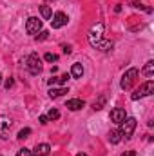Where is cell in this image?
<instances>
[{
	"instance_id": "1",
	"label": "cell",
	"mask_w": 154,
	"mask_h": 156,
	"mask_svg": "<svg viewBox=\"0 0 154 156\" xmlns=\"http://www.w3.org/2000/svg\"><path fill=\"white\" fill-rule=\"evenodd\" d=\"M154 93V82L152 80H147L145 83H142L132 94H131V98L132 100H140V98H145V96H149V94H152Z\"/></svg>"
},
{
	"instance_id": "2",
	"label": "cell",
	"mask_w": 154,
	"mask_h": 156,
	"mask_svg": "<svg viewBox=\"0 0 154 156\" xmlns=\"http://www.w3.org/2000/svg\"><path fill=\"white\" fill-rule=\"evenodd\" d=\"M138 69L136 67H131L129 71H125V75L121 76V80H120V87L123 89V91H127V89H131L132 87V83L136 82V78H138Z\"/></svg>"
},
{
	"instance_id": "3",
	"label": "cell",
	"mask_w": 154,
	"mask_h": 156,
	"mask_svg": "<svg viewBox=\"0 0 154 156\" xmlns=\"http://www.w3.org/2000/svg\"><path fill=\"white\" fill-rule=\"evenodd\" d=\"M136 118H125L120 125V133H121V136L125 138V140H131V136H132V133H134V129H136Z\"/></svg>"
},
{
	"instance_id": "4",
	"label": "cell",
	"mask_w": 154,
	"mask_h": 156,
	"mask_svg": "<svg viewBox=\"0 0 154 156\" xmlns=\"http://www.w3.org/2000/svg\"><path fill=\"white\" fill-rule=\"evenodd\" d=\"M26 67H27V71H29L31 75H38L40 71H42V60H40V56L37 53H31V55L27 56Z\"/></svg>"
},
{
	"instance_id": "5",
	"label": "cell",
	"mask_w": 154,
	"mask_h": 156,
	"mask_svg": "<svg viewBox=\"0 0 154 156\" xmlns=\"http://www.w3.org/2000/svg\"><path fill=\"white\" fill-rule=\"evenodd\" d=\"M102 35H103V24L98 22V24H94V26L91 27V31H89V44H91V45H96V44L102 40Z\"/></svg>"
},
{
	"instance_id": "6",
	"label": "cell",
	"mask_w": 154,
	"mask_h": 156,
	"mask_svg": "<svg viewBox=\"0 0 154 156\" xmlns=\"http://www.w3.org/2000/svg\"><path fill=\"white\" fill-rule=\"evenodd\" d=\"M51 18H53V20H51V26H53V29H60V27L67 26V22H69V16H67L65 13H62V11L54 13Z\"/></svg>"
},
{
	"instance_id": "7",
	"label": "cell",
	"mask_w": 154,
	"mask_h": 156,
	"mask_svg": "<svg viewBox=\"0 0 154 156\" xmlns=\"http://www.w3.org/2000/svg\"><path fill=\"white\" fill-rule=\"evenodd\" d=\"M26 31H27L29 35H37L38 31H42V20H38L37 16L27 18V22H26Z\"/></svg>"
},
{
	"instance_id": "8",
	"label": "cell",
	"mask_w": 154,
	"mask_h": 156,
	"mask_svg": "<svg viewBox=\"0 0 154 156\" xmlns=\"http://www.w3.org/2000/svg\"><path fill=\"white\" fill-rule=\"evenodd\" d=\"M11 125H13V120L9 116H4V115L0 116V138H7Z\"/></svg>"
},
{
	"instance_id": "9",
	"label": "cell",
	"mask_w": 154,
	"mask_h": 156,
	"mask_svg": "<svg viewBox=\"0 0 154 156\" xmlns=\"http://www.w3.org/2000/svg\"><path fill=\"white\" fill-rule=\"evenodd\" d=\"M125 118H127L125 116V109H121V107H114L111 111V122H114V123H121Z\"/></svg>"
},
{
	"instance_id": "10",
	"label": "cell",
	"mask_w": 154,
	"mask_h": 156,
	"mask_svg": "<svg viewBox=\"0 0 154 156\" xmlns=\"http://www.w3.org/2000/svg\"><path fill=\"white\" fill-rule=\"evenodd\" d=\"M67 80H69V75H60V76H51L47 80V83L51 87H54V85H64Z\"/></svg>"
},
{
	"instance_id": "11",
	"label": "cell",
	"mask_w": 154,
	"mask_h": 156,
	"mask_svg": "<svg viewBox=\"0 0 154 156\" xmlns=\"http://www.w3.org/2000/svg\"><path fill=\"white\" fill-rule=\"evenodd\" d=\"M83 105H85V102L80 100V98H73V100L67 102V109H71V111H80Z\"/></svg>"
},
{
	"instance_id": "12",
	"label": "cell",
	"mask_w": 154,
	"mask_h": 156,
	"mask_svg": "<svg viewBox=\"0 0 154 156\" xmlns=\"http://www.w3.org/2000/svg\"><path fill=\"white\" fill-rule=\"evenodd\" d=\"M49 151H51L49 144H38L35 147V156H49Z\"/></svg>"
},
{
	"instance_id": "13",
	"label": "cell",
	"mask_w": 154,
	"mask_h": 156,
	"mask_svg": "<svg viewBox=\"0 0 154 156\" xmlns=\"http://www.w3.org/2000/svg\"><path fill=\"white\" fill-rule=\"evenodd\" d=\"M94 47H96V49H100V51H103V53H107V51H111V49L114 47V44H113L111 40H100Z\"/></svg>"
},
{
	"instance_id": "14",
	"label": "cell",
	"mask_w": 154,
	"mask_h": 156,
	"mask_svg": "<svg viewBox=\"0 0 154 156\" xmlns=\"http://www.w3.org/2000/svg\"><path fill=\"white\" fill-rule=\"evenodd\" d=\"M65 93H67L65 87H51V89H49V96H51V98H60V96H64Z\"/></svg>"
},
{
	"instance_id": "15",
	"label": "cell",
	"mask_w": 154,
	"mask_h": 156,
	"mask_svg": "<svg viewBox=\"0 0 154 156\" xmlns=\"http://www.w3.org/2000/svg\"><path fill=\"white\" fill-rule=\"evenodd\" d=\"M82 75H83V66H82V64H73V67H71V76L82 78Z\"/></svg>"
},
{
	"instance_id": "16",
	"label": "cell",
	"mask_w": 154,
	"mask_h": 156,
	"mask_svg": "<svg viewBox=\"0 0 154 156\" xmlns=\"http://www.w3.org/2000/svg\"><path fill=\"white\" fill-rule=\"evenodd\" d=\"M40 15L44 16V20H51L53 11H51V7H49V5H40Z\"/></svg>"
},
{
	"instance_id": "17",
	"label": "cell",
	"mask_w": 154,
	"mask_h": 156,
	"mask_svg": "<svg viewBox=\"0 0 154 156\" xmlns=\"http://www.w3.org/2000/svg\"><path fill=\"white\" fill-rule=\"evenodd\" d=\"M120 140H121V133H120L118 129H114V131L109 133V142H111V144H120Z\"/></svg>"
},
{
	"instance_id": "18",
	"label": "cell",
	"mask_w": 154,
	"mask_h": 156,
	"mask_svg": "<svg viewBox=\"0 0 154 156\" xmlns=\"http://www.w3.org/2000/svg\"><path fill=\"white\" fill-rule=\"evenodd\" d=\"M143 75H145V76H149V78L154 75V62H152V60H149V62L145 64V67H143Z\"/></svg>"
},
{
	"instance_id": "19",
	"label": "cell",
	"mask_w": 154,
	"mask_h": 156,
	"mask_svg": "<svg viewBox=\"0 0 154 156\" xmlns=\"http://www.w3.org/2000/svg\"><path fill=\"white\" fill-rule=\"evenodd\" d=\"M29 134H31V129L29 127H24L22 131H18V140H26V138H29Z\"/></svg>"
},
{
	"instance_id": "20",
	"label": "cell",
	"mask_w": 154,
	"mask_h": 156,
	"mask_svg": "<svg viewBox=\"0 0 154 156\" xmlns=\"http://www.w3.org/2000/svg\"><path fill=\"white\" fill-rule=\"evenodd\" d=\"M131 5H132V7H136V9H143L145 13H152V9H151V7H147V5H145V4H142V2H132Z\"/></svg>"
},
{
	"instance_id": "21",
	"label": "cell",
	"mask_w": 154,
	"mask_h": 156,
	"mask_svg": "<svg viewBox=\"0 0 154 156\" xmlns=\"http://www.w3.org/2000/svg\"><path fill=\"white\" fill-rule=\"evenodd\" d=\"M103 104H105V96L102 94V96L98 98V102H94V104H93V109H94V111H100V109L103 107Z\"/></svg>"
},
{
	"instance_id": "22",
	"label": "cell",
	"mask_w": 154,
	"mask_h": 156,
	"mask_svg": "<svg viewBox=\"0 0 154 156\" xmlns=\"http://www.w3.org/2000/svg\"><path fill=\"white\" fill-rule=\"evenodd\" d=\"M47 118H49V120H58V118H60V111H58V109H51V111L47 113Z\"/></svg>"
},
{
	"instance_id": "23",
	"label": "cell",
	"mask_w": 154,
	"mask_h": 156,
	"mask_svg": "<svg viewBox=\"0 0 154 156\" xmlns=\"http://www.w3.org/2000/svg\"><path fill=\"white\" fill-rule=\"evenodd\" d=\"M44 60H45V62H56V60H58V56H56V55H53V53H45Z\"/></svg>"
},
{
	"instance_id": "24",
	"label": "cell",
	"mask_w": 154,
	"mask_h": 156,
	"mask_svg": "<svg viewBox=\"0 0 154 156\" xmlns=\"http://www.w3.org/2000/svg\"><path fill=\"white\" fill-rule=\"evenodd\" d=\"M16 156H33V153H31L29 149H26V147H24V149H20V151L16 153Z\"/></svg>"
},
{
	"instance_id": "25",
	"label": "cell",
	"mask_w": 154,
	"mask_h": 156,
	"mask_svg": "<svg viewBox=\"0 0 154 156\" xmlns=\"http://www.w3.org/2000/svg\"><path fill=\"white\" fill-rule=\"evenodd\" d=\"M47 37H49V33H47V31H38L35 38H37V40H45Z\"/></svg>"
},
{
	"instance_id": "26",
	"label": "cell",
	"mask_w": 154,
	"mask_h": 156,
	"mask_svg": "<svg viewBox=\"0 0 154 156\" xmlns=\"http://www.w3.org/2000/svg\"><path fill=\"white\" fill-rule=\"evenodd\" d=\"M13 83H15V80H13V78H7V80H5V83H4V85H5V89H7V91H9V89H11V87H13Z\"/></svg>"
},
{
	"instance_id": "27",
	"label": "cell",
	"mask_w": 154,
	"mask_h": 156,
	"mask_svg": "<svg viewBox=\"0 0 154 156\" xmlns=\"http://www.w3.org/2000/svg\"><path fill=\"white\" fill-rule=\"evenodd\" d=\"M38 122H40V123H42V125H45V123L49 122V118L45 116V115H42V116H38Z\"/></svg>"
},
{
	"instance_id": "28",
	"label": "cell",
	"mask_w": 154,
	"mask_h": 156,
	"mask_svg": "<svg viewBox=\"0 0 154 156\" xmlns=\"http://www.w3.org/2000/svg\"><path fill=\"white\" fill-rule=\"evenodd\" d=\"M121 156H136V151H125L121 153Z\"/></svg>"
},
{
	"instance_id": "29",
	"label": "cell",
	"mask_w": 154,
	"mask_h": 156,
	"mask_svg": "<svg viewBox=\"0 0 154 156\" xmlns=\"http://www.w3.org/2000/svg\"><path fill=\"white\" fill-rule=\"evenodd\" d=\"M71 51H73V49H71V45H64V53H65V55H69Z\"/></svg>"
},
{
	"instance_id": "30",
	"label": "cell",
	"mask_w": 154,
	"mask_h": 156,
	"mask_svg": "<svg viewBox=\"0 0 154 156\" xmlns=\"http://www.w3.org/2000/svg\"><path fill=\"white\" fill-rule=\"evenodd\" d=\"M76 156H87V154H83V153H80V154H76Z\"/></svg>"
},
{
	"instance_id": "31",
	"label": "cell",
	"mask_w": 154,
	"mask_h": 156,
	"mask_svg": "<svg viewBox=\"0 0 154 156\" xmlns=\"http://www.w3.org/2000/svg\"><path fill=\"white\" fill-rule=\"evenodd\" d=\"M0 82H2V73H0Z\"/></svg>"
},
{
	"instance_id": "32",
	"label": "cell",
	"mask_w": 154,
	"mask_h": 156,
	"mask_svg": "<svg viewBox=\"0 0 154 156\" xmlns=\"http://www.w3.org/2000/svg\"><path fill=\"white\" fill-rule=\"evenodd\" d=\"M49 2H54V0H49Z\"/></svg>"
}]
</instances>
